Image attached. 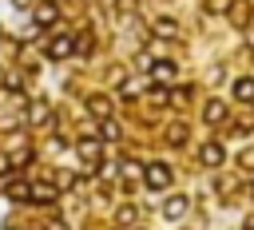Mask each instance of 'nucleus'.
<instances>
[{
    "label": "nucleus",
    "mask_w": 254,
    "mask_h": 230,
    "mask_svg": "<svg viewBox=\"0 0 254 230\" xmlns=\"http://www.w3.org/2000/svg\"><path fill=\"white\" fill-rule=\"evenodd\" d=\"M28 198H36V202H56V186H52V182H36Z\"/></svg>",
    "instance_id": "7"
},
{
    "label": "nucleus",
    "mask_w": 254,
    "mask_h": 230,
    "mask_svg": "<svg viewBox=\"0 0 254 230\" xmlns=\"http://www.w3.org/2000/svg\"><path fill=\"white\" fill-rule=\"evenodd\" d=\"M71 52H75V44H71V36H56V40L48 44V56H52V59H67Z\"/></svg>",
    "instance_id": "3"
},
{
    "label": "nucleus",
    "mask_w": 254,
    "mask_h": 230,
    "mask_svg": "<svg viewBox=\"0 0 254 230\" xmlns=\"http://www.w3.org/2000/svg\"><path fill=\"white\" fill-rule=\"evenodd\" d=\"M91 111L95 115H107V99H91Z\"/></svg>",
    "instance_id": "15"
},
{
    "label": "nucleus",
    "mask_w": 254,
    "mask_h": 230,
    "mask_svg": "<svg viewBox=\"0 0 254 230\" xmlns=\"http://www.w3.org/2000/svg\"><path fill=\"white\" fill-rule=\"evenodd\" d=\"M99 139H79V159H87V163H99Z\"/></svg>",
    "instance_id": "6"
},
{
    "label": "nucleus",
    "mask_w": 254,
    "mask_h": 230,
    "mask_svg": "<svg viewBox=\"0 0 254 230\" xmlns=\"http://www.w3.org/2000/svg\"><path fill=\"white\" fill-rule=\"evenodd\" d=\"M8 194H12L16 202H28V194H32V186H28V182H8Z\"/></svg>",
    "instance_id": "11"
},
{
    "label": "nucleus",
    "mask_w": 254,
    "mask_h": 230,
    "mask_svg": "<svg viewBox=\"0 0 254 230\" xmlns=\"http://www.w3.org/2000/svg\"><path fill=\"white\" fill-rule=\"evenodd\" d=\"M198 159H202V167H222L226 151H222V143H206V147L198 151Z\"/></svg>",
    "instance_id": "4"
},
{
    "label": "nucleus",
    "mask_w": 254,
    "mask_h": 230,
    "mask_svg": "<svg viewBox=\"0 0 254 230\" xmlns=\"http://www.w3.org/2000/svg\"><path fill=\"white\" fill-rule=\"evenodd\" d=\"M12 4H16V8H28V4H36V0H12Z\"/></svg>",
    "instance_id": "17"
},
{
    "label": "nucleus",
    "mask_w": 254,
    "mask_h": 230,
    "mask_svg": "<svg viewBox=\"0 0 254 230\" xmlns=\"http://www.w3.org/2000/svg\"><path fill=\"white\" fill-rule=\"evenodd\" d=\"M187 206H190V198H187V194H171V198L163 202V218H171V222H175V218H183V214H187Z\"/></svg>",
    "instance_id": "2"
},
{
    "label": "nucleus",
    "mask_w": 254,
    "mask_h": 230,
    "mask_svg": "<svg viewBox=\"0 0 254 230\" xmlns=\"http://www.w3.org/2000/svg\"><path fill=\"white\" fill-rule=\"evenodd\" d=\"M202 119H206L210 127H218V123L226 119V103H222V99H210V103L202 107Z\"/></svg>",
    "instance_id": "5"
},
{
    "label": "nucleus",
    "mask_w": 254,
    "mask_h": 230,
    "mask_svg": "<svg viewBox=\"0 0 254 230\" xmlns=\"http://www.w3.org/2000/svg\"><path fill=\"white\" fill-rule=\"evenodd\" d=\"M155 32H163V36H175V20H159V24H155Z\"/></svg>",
    "instance_id": "12"
},
{
    "label": "nucleus",
    "mask_w": 254,
    "mask_h": 230,
    "mask_svg": "<svg viewBox=\"0 0 254 230\" xmlns=\"http://www.w3.org/2000/svg\"><path fill=\"white\" fill-rule=\"evenodd\" d=\"M135 214H139L135 206H123V210H119V222H135Z\"/></svg>",
    "instance_id": "14"
},
{
    "label": "nucleus",
    "mask_w": 254,
    "mask_h": 230,
    "mask_svg": "<svg viewBox=\"0 0 254 230\" xmlns=\"http://www.w3.org/2000/svg\"><path fill=\"white\" fill-rule=\"evenodd\" d=\"M234 95H238L242 103H250V99H254V79H238V83H234Z\"/></svg>",
    "instance_id": "9"
},
{
    "label": "nucleus",
    "mask_w": 254,
    "mask_h": 230,
    "mask_svg": "<svg viewBox=\"0 0 254 230\" xmlns=\"http://www.w3.org/2000/svg\"><path fill=\"white\" fill-rule=\"evenodd\" d=\"M56 16H60V12H56V4H40V8H36V24H40V28L56 24Z\"/></svg>",
    "instance_id": "8"
},
{
    "label": "nucleus",
    "mask_w": 254,
    "mask_h": 230,
    "mask_svg": "<svg viewBox=\"0 0 254 230\" xmlns=\"http://www.w3.org/2000/svg\"><path fill=\"white\" fill-rule=\"evenodd\" d=\"M151 75H155V83H159V79H171V75H175V63H167V59H163V63H151Z\"/></svg>",
    "instance_id": "10"
},
{
    "label": "nucleus",
    "mask_w": 254,
    "mask_h": 230,
    "mask_svg": "<svg viewBox=\"0 0 254 230\" xmlns=\"http://www.w3.org/2000/svg\"><path fill=\"white\" fill-rule=\"evenodd\" d=\"M103 139H119V127L111 119H103Z\"/></svg>",
    "instance_id": "13"
},
{
    "label": "nucleus",
    "mask_w": 254,
    "mask_h": 230,
    "mask_svg": "<svg viewBox=\"0 0 254 230\" xmlns=\"http://www.w3.org/2000/svg\"><path fill=\"white\" fill-rule=\"evenodd\" d=\"M143 182H147L151 190L171 186V167H167V163H147V167H143Z\"/></svg>",
    "instance_id": "1"
},
{
    "label": "nucleus",
    "mask_w": 254,
    "mask_h": 230,
    "mask_svg": "<svg viewBox=\"0 0 254 230\" xmlns=\"http://www.w3.org/2000/svg\"><path fill=\"white\" fill-rule=\"evenodd\" d=\"M242 167H250V171H254V151H246V155H242Z\"/></svg>",
    "instance_id": "16"
}]
</instances>
